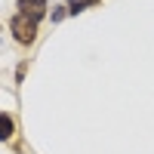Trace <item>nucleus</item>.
Instances as JSON below:
<instances>
[{"label": "nucleus", "mask_w": 154, "mask_h": 154, "mask_svg": "<svg viewBox=\"0 0 154 154\" xmlns=\"http://www.w3.org/2000/svg\"><path fill=\"white\" fill-rule=\"evenodd\" d=\"M9 31L16 37V43H22V46H31L37 40V22L28 19V16H22V12H16V16L9 19Z\"/></svg>", "instance_id": "obj_1"}, {"label": "nucleus", "mask_w": 154, "mask_h": 154, "mask_svg": "<svg viewBox=\"0 0 154 154\" xmlns=\"http://www.w3.org/2000/svg\"><path fill=\"white\" fill-rule=\"evenodd\" d=\"M16 9L22 12V16H28V19H34V22H40L43 16H46V0H19L16 3Z\"/></svg>", "instance_id": "obj_2"}, {"label": "nucleus", "mask_w": 154, "mask_h": 154, "mask_svg": "<svg viewBox=\"0 0 154 154\" xmlns=\"http://www.w3.org/2000/svg\"><path fill=\"white\" fill-rule=\"evenodd\" d=\"M12 133H16V120H12V114L0 111V142H9Z\"/></svg>", "instance_id": "obj_3"}, {"label": "nucleus", "mask_w": 154, "mask_h": 154, "mask_svg": "<svg viewBox=\"0 0 154 154\" xmlns=\"http://www.w3.org/2000/svg\"><path fill=\"white\" fill-rule=\"evenodd\" d=\"M102 0H68V16H77V12H83L86 6H96Z\"/></svg>", "instance_id": "obj_4"}, {"label": "nucleus", "mask_w": 154, "mask_h": 154, "mask_svg": "<svg viewBox=\"0 0 154 154\" xmlns=\"http://www.w3.org/2000/svg\"><path fill=\"white\" fill-rule=\"evenodd\" d=\"M68 16V6H56V12H53V22H62Z\"/></svg>", "instance_id": "obj_5"}]
</instances>
